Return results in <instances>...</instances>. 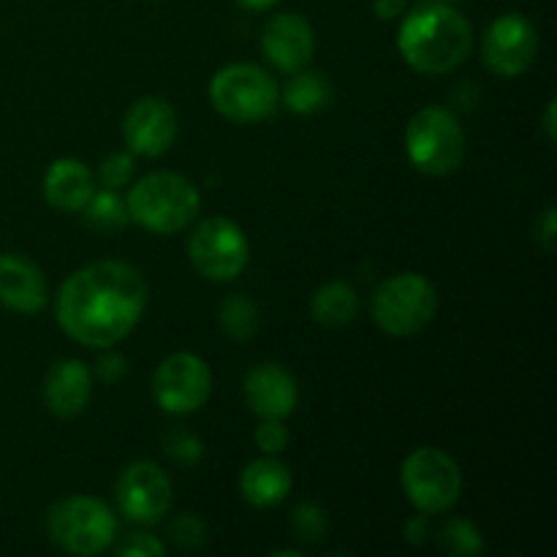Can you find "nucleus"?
Segmentation results:
<instances>
[{
  "label": "nucleus",
  "mask_w": 557,
  "mask_h": 557,
  "mask_svg": "<svg viewBox=\"0 0 557 557\" xmlns=\"http://www.w3.org/2000/svg\"><path fill=\"white\" fill-rule=\"evenodd\" d=\"M147 305V283L125 261H96L60 286L58 324L87 348H112L131 335Z\"/></svg>",
  "instance_id": "1"
},
{
  "label": "nucleus",
  "mask_w": 557,
  "mask_h": 557,
  "mask_svg": "<svg viewBox=\"0 0 557 557\" xmlns=\"http://www.w3.org/2000/svg\"><path fill=\"white\" fill-rule=\"evenodd\" d=\"M47 281L30 259L0 253V305L16 313H38L47 305Z\"/></svg>",
  "instance_id": "16"
},
{
  "label": "nucleus",
  "mask_w": 557,
  "mask_h": 557,
  "mask_svg": "<svg viewBox=\"0 0 557 557\" xmlns=\"http://www.w3.org/2000/svg\"><path fill=\"white\" fill-rule=\"evenodd\" d=\"M292 528L302 542L315 544L326 536V517L319 506L302 504L292 511Z\"/></svg>",
  "instance_id": "27"
},
{
  "label": "nucleus",
  "mask_w": 557,
  "mask_h": 557,
  "mask_svg": "<svg viewBox=\"0 0 557 557\" xmlns=\"http://www.w3.org/2000/svg\"><path fill=\"white\" fill-rule=\"evenodd\" d=\"M123 136L134 156H163L177 136V114H174L172 103L158 96L134 101L125 112Z\"/></svg>",
  "instance_id": "13"
},
{
  "label": "nucleus",
  "mask_w": 557,
  "mask_h": 557,
  "mask_svg": "<svg viewBox=\"0 0 557 557\" xmlns=\"http://www.w3.org/2000/svg\"><path fill=\"white\" fill-rule=\"evenodd\" d=\"M212 373L196 354L180 351L163 359L152 375V395L161 411L183 417L194 413L210 400Z\"/></svg>",
  "instance_id": "10"
},
{
  "label": "nucleus",
  "mask_w": 557,
  "mask_h": 557,
  "mask_svg": "<svg viewBox=\"0 0 557 557\" xmlns=\"http://www.w3.org/2000/svg\"><path fill=\"white\" fill-rule=\"evenodd\" d=\"M441 547L449 555L457 557H473L484 549V539L479 528L468 520H451L449 525L441 531Z\"/></svg>",
  "instance_id": "24"
},
{
  "label": "nucleus",
  "mask_w": 557,
  "mask_h": 557,
  "mask_svg": "<svg viewBox=\"0 0 557 557\" xmlns=\"http://www.w3.org/2000/svg\"><path fill=\"white\" fill-rule=\"evenodd\" d=\"M120 557H161L163 544L150 533H128L117 547Z\"/></svg>",
  "instance_id": "30"
},
{
  "label": "nucleus",
  "mask_w": 557,
  "mask_h": 557,
  "mask_svg": "<svg viewBox=\"0 0 557 557\" xmlns=\"http://www.w3.org/2000/svg\"><path fill=\"white\" fill-rule=\"evenodd\" d=\"M473 47L471 22L451 5L430 3L411 11L400 25L397 49L419 74L441 76L466 63Z\"/></svg>",
  "instance_id": "2"
},
{
  "label": "nucleus",
  "mask_w": 557,
  "mask_h": 557,
  "mask_svg": "<svg viewBox=\"0 0 557 557\" xmlns=\"http://www.w3.org/2000/svg\"><path fill=\"white\" fill-rule=\"evenodd\" d=\"M92 392V375L79 359H63V362L52 364L44 381V403H47L49 413L58 419H74L90 403Z\"/></svg>",
  "instance_id": "17"
},
{
  "label": "nucleus",
  "mask_w": 557,
  "mask_h": 557,
  "mask_svg": "<svg viewBox=\"0 0 557 557\" xmlns=\"http://www.w3.org/2000/svg\"><path fill=\"white\" fill-rule=\"evenodd\" d=\"M117 504L128 520L156 525L172 509V482L152 460H136L120 473Z\"/></svg>",
  "instance_id": "12"
},
{
  "label": "nucleus",
  "mask_w": 557,
  "mask_h": 557,
  "mask_svg": "<svg viewBox=\"0 0 557 557\" xmlns=\"http://www.w3.org/2000/svg\"><path fill=\"white\" fill-rule=\"evenodd\" d=\"M169 536H172V542L177 544L180 549H185V553H194V549L205 547L207 528L199 517L185 511V515L174 517L172 520V525H169Z\"/></svg>",
  "instance_id": "26"
},
{
  "label": "nucleus",
  "mask_w": 557,
  "mask_h": 557,
  "mask_svg": "<svg viewBox=\"0 0 557 557\" xmlns=\"http://www.w3.org/2000/svg\"><path fill=\"white\" fill-rule=\"evenodd\" d=\"M484 65L495 76H520L539 54V33L522 14H500L484 33Z\"/></svg>",
  "instance_id": "11"
},
{
  "label": "nucleus",
  "mask_w": 557,
  "mask_h": 557,
  "mask_svg": "<svg viewBox=\"0 0 557 557\" xmlns=\"http://www.w3.org/2000/svg\"><path fill=\"white\" fill-rule=\"evenodd\" d=\"M163 449H166V455L172 457L177 466H196V462L201 460V455H205V446H201V441L196 438L194 433H188V430H169L166 435H163Z\"/></svg>",
  "instance_id": "25"
},
{
  "label": "nucleus",
  "mask_w": 557,
  "mask_h": 557,
  "mask_svg": "<svg viewBox=\"0 0 557 557\" xmlns=\"http://www.w3.org/2000/svg\"><path fill=\"white\" fill-rule=\"evenodd\" d=\"M47 531L63 553L92 557L112 547L117 536V517L98 498L74 495L49 509Z\"/></svg>",
  "instance_id": "4"
},
{
  "label": "nucleus",
  "mask_w": 557,
  "mask_h": 557,
  "mask_svg": "<svg viewBox=\"0 0 557 557\" xmlns=\"http://www.w3.org/2000/svg\"><path fill=\"white\" fill-rule=\"evenodd\" d=\"M218 319H221L223 332L237 343H248L259 332V308L243 294L223 299Z\"/></svg>",
  "instance_id": "22"
},
{
  "label": "nucleus",
  "mask_w": 557,
  "mask_h": 557,
  "mask_svg": "<svg viewBox=\"0 0 557 557\" xmlns=\"http://www.w3.org/2000/svg\"><path fill=\"white\" fill-rule=\"evenodd\" d=\"M408 161L430 177L451 174L466 158V134L449 109L424 107L406 128Z\"/></svg>",
  "instance_id": "5"
},
{
  "label": "nucleus",
  "mask_w": 557,
  "mask_h": 557,
  "mask_svg": "<svg viewBox=\"0 0 557 557\" xmlns=\"http://www.w3.org/2000/svg\"><path fill=\"white\" fill-rule=\"evenodd\" d=\"M237 3L248 11H267V9H272L277 0H237Z\"/></svg>",
  "instance_id": "36"
},
{
  "label": "nucleus",
  "mask_w": 557,
  "mask_h": 557,
  "mask_svg": "<svg viewBox=\"0 0 557 557\" xmlns=\"http://www.w3.org/2000/svg\"><path fill=\"white\" fill-rule=\"evenodd\" d=\"M128 218L152 234H177L199 212L201 199L196 185L183 174L156 172L128 190Z\"/></svg>",
  "instance_id": "3"
},
{
  "label": "nucleus",
  "mask_w": 557,
  "mask_h": 557,
  "mask_svg": "<svg viewBox=\"0 0 557 557\" xmlns=\"http://www.w3.org/2000/svg\"><path fill=\"white\" fill-rule=\"evenodd\" d=\"M438 310V292L419 272H400L381 283L373 297V321L392 337L422 332Z\"/></svg>",
  "instance_id": "6"
},
{
  "label": "nucleus",
  "mask_w": 557,
  "mask_h": 557,
  "mask_svg": "<svg viewBox=\"0 0 557 557\" xmlns=\"http://www.w3.org/2000/svg\"><path fill=\"white\" fill-rule=\"evenodd\" d=\"M403 490L408 500L422 515H444L457 504L462 493V473L446 451L422 446L411 451L400 471Z\"/></svg>",
  "instance_id": "8"
},
{
  "label": "nucleus",
  "mask_w": 557,
  "mask_h": 557,
  "mask_svg": "<svg viewBox=\"0 0 557 557\" xmlns=\"http://www.w3.org/2000/svg\"><path fill=\"white\" fill-rule=\"evenodd\" d=\"M555 109L557 103L549 101L547 103V114H544V131H547V139L555 141L557 139V128H555Z\"/></svg>",
  "instance_id": "35"
},
{
  "label": "nucleus",
  "mask_w": 557,
  "mask_h": 557,
  "mask_svg": "<svg viewBox=\"0 0 557 557\" xmlns=\"http://www.w3.org/2000/svg\"><path fill=\"white\" fill-rule=\"evenodd\" d=\"M82 212H85L87 223H90L92 228H98V232H117V228H123L125 223L131 221L128 207L120 199L117 190L112 188L96 190Z\"/></svg>",
  "instance_id": "23"
},
{
  "label": "nucleus",
  "mask_w": 557,
  "mask_h": 557,
  "mask_svg": "<svg viewBox=\"0 0 557 557\" xmlns=\"http://www.w3.org/2000/svg\"><path fill=\"white\" fill-rule=\"evenodd\" d=\"M245 397L261 419H286L297 408L299 389L294 375L275 362H261L245 375Z\"/></svg>",
  "instance_id": "15"
},
{
  "label": "nucleus",
  "mask_w": 557,
  "mask_h": 557,
  "mask_svg": "<svg viewBox=\"0 0 557 557\" xmlns=\"http://www.w3.org/2000/svg\"><path fill=\"white\" fill-rule=\"evenodd\" d=\"M283 101L297 114H315L332 101V85L319 71H297L288 79Z\"/></svg>",
  "instance_id": "21"
},
{
  "label": "nucleus",
  "mask_w": 557,
  "mask_h": 557,
  "mask_svg": "<svg viewBox=\"0 0 557 557\" xmlns=\"http://www.w3.org/2000/svg\"><path fill=\"white\" fill-rule=\"evenodd\" d=\"M96 373L103 384H117V381L128 373V362H125L123 357H117V354H109V357H103L101 362H98Z\"/></svg>",
  "instance_id": "31"
},
{
  "label": "nucleus",
  "mask_w": 557,
  "mask_h": 557,
  "mask_svg": "<svg viewBox=\"0 0 557 557\" xmlns=\"http://www.w3.org/2000/svg\"><path fill=\"white\" fill-rule=\"evenodd\" d=\"M406 539L411 544H424L430 539V522L428 515H417L413 520L406 522Z\"/></svg>",
  "instance_id": "33"
},
{
  "label": "nucleus",
  "mask_w": 557,
  "mask_h": 557,
  "mask_svg": "<svg viewBox=\"0 0 557 557\" xmlns=\"http://www.w3.org/2000/svg\"><path fill=\"white\" fill-rule=\"evenodd\" d=\"M188 256L199 275L226 283L243 275L250 259V245L243 228L228 218H207L190 234Z\"/></svg>",
  "instance_id": "9"
},
{
  "label": "nucleus",
  "mask_w": 557,
  "mask_h": 557,
  "mask_svg": "<svg viewBox=\"0 0 557 557\" xmlns=\"http://www.w3.org/2000/svg\"><path fill=\"white\" fill-rule=\"evenodd\" d=\"M256 446H259L264 455H281L288 446V430L283 428L281 419H264V422L256 428Z\"/></svg>",
  "instance_id": "29"
},
{
  "label": "nucleus",
  "mask_w": 557,
  "mask_h": 557,
  "mask_svg": "<svg viewBox=\"0 0 557 557\" xmlns=\"http://www.w3.org/2000/svg\"><path fill=\"white\" fill-rule=\"evenodd\" d=\"M406 9V0H375L373 11L379 20H395V16L403 14Z\"/></svg>",
  "instance_id": "34"
},
{
  "label": "nucleus",
  "mask_w": 557,
  "mask_h": 557,
  "mask_svg": "<svg viewBox=\"0 0 557 557\" xmlns=\"http://www.w3.org/2000/svg\"><path fill=\"white\" fill-rule=\"evenodd\" d=\"M310 313L319 324L341 330L348 326L359 313V297L346 281H332L321 286L310 299Z\"/></svg>",
  "instance_id": "20"
},
{
  "label": "nucleus",
  "mask_w": 557,
  "mask_h": 557,
  "mask_svg": "<svg viewBox=\"0 0 557 557\" xmlns=\"http://www.w3.org/2000/svg\"><path fill=\"white\" fill-rule=\"evenodd\" d=\"M131 174H134V158H131L128 152H112V156L101 163V183L112 190L128 185Z\"/></svg>",
  "instance_id": "28"
},
{
  "label": "nucleus",
  "mask_w": 557,
  "mask_h": 557,
  "mask_svg": "<svg viewBox=\"0 0 557 557\" xmlns=\"http://www.w3.org/2000/svg\"><path fill=\"white\" fill-rule=\"evenodd\" d=\"M92 194H96V185H92L90 169L76 158H60L44 177V196L54 210L82 212Z\"/></svg>",
  "instance_id": "18"
},
{
  "label": "nucleus",
  "mask_w": 557,
  "mask_h": 557,
  "mask_svg": "<svg viewBox=\"0 0 557 557\" xmlns=\"http://www.w3.org/2000/svg\"><path fill=\"white\" fill-rule=\"evenodd\" d=\"M555 239H557V218L553 207H547L542 215V226H539V243H542V248L547 250V253H553Z\"/></svg>",
  "instance_id": "32"
},
{
  "label": "nucleus",
  "mask_w": 557,
  "mask_h": 557,
  "mask_svg": "<svg viewBox=\"0 0 557 557\" xmlns=\"http://www.w3.org/2000/svg\"><path fill=\"white\" fill-rule=\"evenodd\" d=\"M292 471L281 460H275V455L248 462L243 476H239L243 498L256 509H272V506L283 504L292 493Z\"/></svg>",
  "instance_id": "19"
},
{
  "label": "nucleus",
  "mask_w": 557,
  "mask_h": 557,
  "mask_svg": "<svg viewBox=\"0 0 557 557\" xmlns=\"http://www.w3.org/2000/svg\"><path fill=\"white\" fill-rule=\"evenodd\" d=\"M210 101L232 123H259L277 107V85L253 63H232L210 82Z\"/></svg>",
  "instance_id": "7"
},
{
  "label": "nucleus",
  "mask_w": 557,
  "mask_h": 557,
  "mask_svg": "<svg viewBox=\"0 0 557 557\" xmlns=\"http://www.w3.org/2000/svg\"><path fill=\"white\" fill-rule=\"evenodd\" d=\"M261 49H264V58L275 69L286 71V74H297L313 60V27L299 14L272 16L264 25V33H261Z\"/></svg>",
  "instance_id": "14"
}]
</instances>
